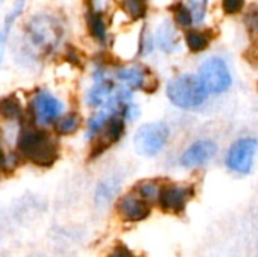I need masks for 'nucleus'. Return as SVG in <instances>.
Here are the masks:
<instances>
[{
  "label": "nucleus",
  "mask_w": 258,
  "mask_h": 257,
  "mask_svg": "<svg viewBox=\"0 0 258 257\" xmlns=\"http://www.w3.org/2000/svg\"><path fill=\"white\" fill-rule=\"evenodd\" d=\"M17 145L20 153L38 167H51L59 156L56 142L47 133L33 127H27L20 133Z\"/></svg>",
  "instance_id": "f257e3e1"
},
{
  "label": "nucleus",
  "mask_w": 258,
  "mask_h": 257,
  "mask_svg": "<svg viewBox=\"0 0 258 257\" xmlns=\"http://www.w3.org/2000/svg\"><path fill=\"white\" fill-rule=\"evenodd\" d=\"M166 94L172 105L181 109H192L203 105L209 92L198 76L181 74L168 83Z\"/></svg>",
  "instance_id": "f03ea898"
},
{
  "label": "nucleus",
  "mask_w": 258,
  "mask_h": 257,
  "mask_svg": "<svg viewBox=\"0 0 258 257\" xmlns=\"http://www.w3.org/2000/svg\"><path fill=\"white\" fill-rule=\"evenodd\" d=\"M169 139V127L165 123H148L138 129L135 135L136 151L144 156H156Z\"/></svg>",
  "instance_id": "7ed1b4c3"
},
{
  "label": "nucleus",
  "mask_w": 258,
  "mask_h": 257,
  "mask_svg": "<svg viewBox=\"0 0 258 257\" xmlns=\"http://www.w3.org/2000/svg\"><path fill=\"white\" fill-rule=\"evenodd\" d=\"M203 85L206 86L207 92L212 94H222L231 86V73L221 58H210L200 67V74Z\"/></svg>",
  "instance_id": "20e7f679"
},
{
  "label": "nucleus",
  "mask_w": 258,
  "mask_h": 257,
  "mask_svg": "<svg viewBox=\"0 0 258 257\" xmlns=\"http://www.w3.org/2000/svg\"><path fill=\"white\" fill-rule=\"evenodd\" d=\"M257 150L258 142L254 138H242L236 141L227 155V167L234 173H249L252 170Z\"/></svg>",
  "instance_id": "39448f33"
},
{
  "label": "nucleus",
  "mask_w": 258,
  "mask_h": 257,
  "mask_svg": "<svg viewBox=\"0 0 258 257\" xmlns=\"http://www.w3.org/2000/svg\"><path fill=\"white\" fill-rule=\"evenodd\" d=\"M194 195V189L187 186H180L175 183H168L159 191V206L168 214H181L186 209L187 201Z\"/></svg>",
  "instance_id": "423d86ee"
},
{
  "label": "nucleus",
  "mask_w": 258,
  "mask_h": 257,
  "mask_svg": "<svg viewBox=\"0 0 258 257\" xmlns=\"http://www.w3.org/2000/svg\"><path fill=\"white\" fill-rule=\"evenodd\" d=\"M32 111L35 114V120L39 124H48L60 117L63 111V105L59 98H56L50 92L41 91L32 100Z\"/></svg>",
  "instance_id": "0eeeda50"
},
{
  "label": "nucleus",
  "mask_w": 258,
  "mask_h": 257,
  "mask_svg": "<svg viewBox=\"0 0 258 257\" xmlns=\"http://www.w3.org/2000/svg\"><path fill=\"white\" fill-rule=\"evenodd\" d=\"M116 211L119 217L127 223L144 221L151 214L150 201L142 198L139 194H127L121 197L116 203Z\"/></svg>",
  "instance_id": "6e6552de"
},
{
  "label": "nucleus",
  "mask_w": 258,
  "mask_h": 257,
  "mask_svg": "<svg viewBox=\"0 0 258 257\" xmlns=\"http://www.w3.org/2000/svg\"><path fill=\"white\" fill-rule=\"evenodd\" d=\"M216 151H218V145L213 141H209V139L197 141L181 155L180 164L184 168L201 167V165L207 164L210 159H213Z\"/></svg>",
  "instance_id": "1a4fd4ad"
},
{
  "label": "nucleus",
  "mask_w": 258,
  "mask_h": 257,
  "mask_svg": "<svg viewBox=\"0 0 258 257\" xmlns=\"http://www.w3.org/2000/svg\"><path fill=\"white\" fill-rule=\"evenodd\" d=\"M95 80H97V83L92 86V89L88 94V105L92 108H101L112 97L113 85L110 82L104 80L101 73H98V76H95Z\"/></svg>",
  "instance_id": "9d476101"
},
{
  "label": "nucleus",
  "mask_w": 258,
  "mask_h": 257,
  "mask_svg": "<svg viewBox=\"0 0 258 257\" xmlns=\"http://www.w3.org/2000/svg\"><path fill=\"white\" fill-rule=\"evenodd\" d=\"M119 179L116 177H107L104 180H101L97 186V191H95V203L97 206L103 208L106 206L118 192L119 189Z\"/></svg>",
  "instance_id": "9b49d317"
},
{
  "label": "nucleus",
  "mask_w": 258,
  "mask_h": 257,
  "mask_svg": "<svg viewBox=\"0 0 258 257\" xmlns=\"http://www.w3.org/2000/svg\"><path fill=\"white\" fill-rule=\"evenodd\" d=\"M24 6H26V0H15V5H14L12 11L6 15V18L3 21V29L0 30V64L3 61V53H5V45H6V41H8L9 30H11L12 24L15 23V20L20 17V14L23 12Z\"/></svg>",
  "instance_id": "f8f14e48"
},
{
  "label": "nucleus",
  "mask_w": 258,
  "mask_h": 257,
  "mask_svg": "<svg viewBox=\"0 0 258 257\" xmlns=\"http://www.w3.org/2000/svg\"><path fill=\"white\" fill-rule=\"evenodd\" d=\"M157 44L162 50L165 52H172L177 47V32L174 30L171 23H165L159 27L157 30Z\"/></svg>",
  "instance_id": "ddd939ff"
},
{
  "label": "nucleus",
  "mask_w": 258,
  "mask_h": 257,
  "mask_svg": "<svg viewBox=\"0 0 258 257\" xmlns=\"http://www.w3.org/2000/svg\"><path fill=\"white\" fill-rule=\"evenodd\" d=\"M184 38H186V44H187L189 50L194 53H200V52L206 50L210 42V35L207 32L197 30V29L187 30Z\"/></svg>",
  "instance_id": "4468645a"
},
{
  "label": "nucleus",
  "mask_w": 258,
  "mask_h": 257,
  "mask_svg": "<svg viewBox=\"0 0 258 257\" xmlns=\"http://www.w3.org/2000/svg\"><path fill=\"white\" fill-rule=\"evenodd\" d=\"M118 79L127 83L130 88H142L145 83V73L138 67H127L118 70Z\"/></svg>",
  "instance_id": "2eb2a0df"
},
{
  "label": "nucleus",
  "mask_w": 258,
  "mask_h": 257,
  "mask_svg": "<svg viewBox=\"0 0 258 257\" xmlns=\"http://www.w3.org/2000/svg\"><path fill=\"white\" fill-rule=\"evenodd\" d=\"M0 115L5 120H17L21 115V103L17 97H5L0 100Z\"/></svg>",
  "instance_id": "dca6fc26"
},
{
  "label": "nucleus",
  "mask_w": 258,
  "mask_h": 257,
  "mask_svg": "<svg viewBox=\"0 0 258 257\" xmlns=\"http://www.w3.org/2000/svg\"><path fill=\"white\" fill-rule=\"evenodd\" d=\"M106 132H104V147H107L109 144L112 142H116L121 136H122V132H124V121L113 115L107 123H106Z\"/></svg>",
  "instance_id": "f3484780"
},
{
  "label": "nucleus",
  "mask_w": 258,
  "mask_h": 257,
  "mask_svg": "<svg viewBox=\"0 0 258 257\" xmlns=\"http://www.w3.org/2000/svg\"><path fill=\"white\" fill-rule=\"evenodd\" d=\"M79 126H80L79 117L76 114H70L56 121V132L60 135H71L79 129Z\"/></svg>",
  "instance_id": "a211bd4d"
},
{
  "label": "nucleus",
  "mask_w": 258,
  "mask_h": 257,
  "mask_svg": "<svg viewBox=\"0 0 258 257\" xmlns=\"http://www.w3.org/2000/svg\"><path fill=\"white\" fill-rule=\"evenodd\" d=\"M186 8L189 9L192 15L194 24H200L204 21L206 12H207V0H187Z\"/></svg>",
  "instance_id": "6ab92c4d"
},
{
  "label": "nucleus",
  "mask_w": 258,
  "mask_h": 257,
  "mask_svg": "<svg viewBox=\"0 0 258 257\" xmlns=\"http://www.w3.org/2000/svg\"><path fill=\"white\" fill-rule=\"evenodd\" d=\"M124 11L133 18H142L147 14V0H121Z\"/></svg>",
  "instance_id": "aec40b11"
},
{
  "label": "nucleus",
  "mask_w": 258,
  "mask_h": 257,
  "mask_svg": "<svg viewBox=\"0 0 258 257\" xmlns=\"http://www.w3.org/2000/svg\"><path fill=\"white\" fill-rule=\"evenodd\" d=\"M159 191L160 188L154 183V182H142L138 186V194L145 198L147 201H154L159 197Z\"/></svg>",
  "instance_id": "412c9836"
},
{
  "label": "nucleus",
  "mask_w": 258,
  "mask_h": 257,
  "mask_svg": "<svg viewBox=\"0 0 258 257\" xmlns=\"http://www.w3.org/2000/svg\"><path fill=\"white\" fill-rule=\"evenodd\" d=\"M175 21H177L180 26H183V27H187V26L194 24L192 15H190L189 9L186 8V5H178V6L175 8Z\"/></svg>",
  "instance_id": "4be33fe9"
},
{
  "label": "nucleus",
  "mask_w": 258,
  "mask_h": 257,
  "mask_svg": "<svg viewBox=\"0 0 258 257\" xmlns=\"http://www.w3.org/2000/svg\"><path fill=\"white\" fill-rule=\"evenodd\" d=\"M91 29H92V33H94L95 38L104 39V36H106V26H104L103 17L100 14H94L92 20H91Z\"/></svg>",
  "instance_id": "5701e85b"
},
{
  "label": "nucleus",
  "mask_w": 258,
  "mask_h": 257,
  "mask_svg": "<svg viewBox=\"0 0 258 257\" xmlns=\"http://www.w3.org/2000/svg\"><path fill=\"white\" fill-rule=\"evenodd\" d=\"M245 6V0H222V8L225 11V14L228 15H234L237 12H240Z\"/></svg>",
  "instance_id": "b1692460"
},
{
  "label": "nucleus",
  "mask_w": 258,
  "mask_h": 257,
  "mask_svg": "<svg viewBox=\"0 0 258 257\" xmlns=\"http://www.w3.org/2000/svg\"><path fill=\"white\" fill-rule=\"evenodd\" d=\"M246 250L243 251H234V253H224V257H258V251L252 247V244L246 238Z\"/></svg>",
  "instance_id": "393cba45"
},
{
  "label": "nucleus",
  "mask_w": 258,
  "mask_h": 257,
  "mask_svg": "<svg viewBox=\"0 0 258 257\" xmlns=\"http://www.w3.org/2000/svg\"><path fill=\"white\" fill-rule=\"evenodd\" d=\"M139 115H141V109H139L138 105H135V103L125 105V108H124V118L127 121H135V120L139 118Z\"/></svg>",
  "instance_id": "a878e982"
},
{
  "label": "nucleus",
  "mask_w": 258,
  "mask_h": 257,
  "mask_svg": "<svg viewBox=\"0 0 258 257\" xmlns=\"http://www.w3.org/2000/svg\"><path fill=\"white\" fill-rule=\"evenodd\" d=\"M109 257H135V256H133V253H132L125 245L119 244V245H116V247L112 250V253L109 254Z\"/></svg>",
  "instance_id": "bb28decb"
},
{
  "label": "nucleus",
  "mask_w": 258,
  "mask_h": 257,
  "mask_svg": "<svg viewBox=\"0 0 258 257\" xmlns=\"http://www.w3.org/2000/svg\"><path fill=\"white\" fill-rule=\"evenodd\" d=\"M248 241L252 244V247H254V248L258 251V230L255 232V236H254V238H248Z\"/></svg>",
  "instance_id": "cd10ccee"
},
{
  "label": "nucleus",
  "mask_w": 258,
  "mask_h": 257,
  "mask_svg": "<svg viewBox=\"0 0 258 257\" xmlns=\"http://www.w3.org/2000/svg\"><path fill=\"white\" fill-rule=\"evenodd\" d=\"M5 162H6V159H5V155H3V150H2V147H0V168L5 165Z\"/></svg>",
  "instance_id": "c85d7f7f"
},
{
  "label": "nucleus",
  "mask_w": 258,
  "mask_h": 257,
  "mask_svg": "<svg viewBox=\"0 0 258 257\" xmlns=\"http://www.w3.org/2000/svg\"><path fill=\"white\" fill-rule=\"evenodd\" d=\"M0 3H2V0H0Z\"/></svg>",
  "instance_id": "c756f323"
}]
</instances>
